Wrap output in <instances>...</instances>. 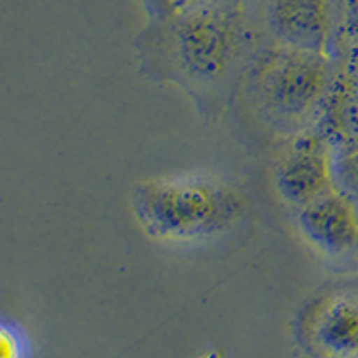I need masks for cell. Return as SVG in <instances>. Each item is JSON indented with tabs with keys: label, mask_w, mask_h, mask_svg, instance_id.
<instances>
[{
	"label": "cell",
	"mask_w": 358,
	"mask_h": 358,
	"mask_svg": "<svg viewBox=\"0 0 358 358\" xmlns=\"http://www.w3.org/2000/svg\"><path fill=\"white\" fill-rule=\"evenodd\" d=\"M131 208L143 233L155 241L192 244L233 228L244 215L245 201L213 176L176 174L136 185Z\"/></svg>",
	"instance_id": "1"
},
{
	"label": "cell",
	"mask_w": 358,
	"mask_h": 358,
	"mask_svg": "<svg viewBox=\"0 0 358 358\" xmlns=\"http://www.w3.org/2000/svg\"><path fill=\"white\" fill-rule=\"evenodd\" d=\"M257 94L274 117L299 120L312 113L328 92L324 56L283 47L262 59L255 69Z\"/></svg>",
	"instance_id": "2"
},
{
	"label": "cell",
	"mask_w": 358,
	"mask_h": 358,
	"mask_svg": "<svg viewBox=\"0 0 358 358\" xmlns=\"http://www.w3.org/2000/svg\"><path fill=\"white\" fill-rule=\"evenodd\" d=\"M241 49L238 31L220 11H199L178 29V56L181 66L201 81L222 78L235 63Z\"/></svg>",
	"instance_id": "3"
},
{
	"label": "cell",
	"mask_w": 358,
	"mask_h": 358,
	"mask_svg": "<svg viewBox=\"0 0 358 358\" xmlns=\"http://www.w3.org/2000/svg\"><path fill=\"white\" fill-rule=\"evenodd\" d=\"M297 224L306 241L328 257H344L358 248V204L337 188L299 208Z\"/></svg>",
	"instance_id": "4"
},
{
	"label": "cell",
	"mask_w": 358,
	"mask_h": 358,
	"mask_svg": "<svg viewBox=\"0 0 358 358\" xmlns=\"http://www.w3.org/2000/svg\"><path fill=\"white\" fill-rule=\"evenodd\" d=\"M331 159L324 140L303 134L294 142L276 169V187L287 203L297 208L334 190Z\"/></svg>",
	"instance_id": "5"
},
{
	"label": "cell",
	"mask_w": 358,
	"mask_h": 358,
	"mask_svg": "<svg viewBox=\"0 0 358 358\" xmlns=\"http://www.w3.org/2000/svg\"><path fill=\"white\" fill-rule=\"evenodd\" d=\"M271 27L287 47L324 56L330 38L326 0H273Z\"/></svg>",
	"instance_id": "6"
},
{
	"label": "cell",
	"mask_w": 358,
	"mask_h": 358,
	"mask_svg": "<svg viewBox=\"0 0 358 358\" xmlns=\"http://www.w3.org/2000/svg\"><path fill=\"white\" fill-rule=\"evenodd\" d=\"M313 342L330 358H358V297H330L313 321Z\"/></svg>",
	"instance_id": "7"
},
{
	"label": "cell",
	"mask_w": 358,
	"mask_h": 358,
	"mask_svg": "<svg viewBox=\"0 0 358 358\" xmlns=\"http://www.w3.org/2000/svg\"><path fill=\"white\" fill-rule=\"evenodd\" d=\"M0 358H29V341L17 322L2 321Z\"/></svg>",
	"instance_id": "8"
},
{
	"label": "cell",
	"mask_w": 358,
	"mask_h": 358,
	"mask_svg": "<svg viewBox=\"0 0 358 358\" xmlns=\"http://www.w3.org/2000/svg\"><path fill=\"white\" fill-rule=\"evenodd\" d=\"M346 31L358 40V0H346Z\"/></svg>",
	"instance_id": "9"
},
{
	"label": "cell",
	"mask_w": 358,
	"mask_h": 358,
	"mask_svg": "<svg viewBox=\"0 0 358 358\" xmlns=\"http://www.w3.org/2000/svg\"><path fill=\"white\" fill-rule=\"evenodd\" d=\"M151 2L159 15H162V13H167L171 8H174V0H151Z\"/></svg>",
	"instance_id": "10"
},
{
	"label": "cell",
	"mask_w": 358,
	"mask_h": 358,
	"mask_svg": "<svg viewBox=\"0 0 358 358\" xmlns=\"http://www.w3.org/2000/svg\"><path fill=\"white\" fill-rule=\"evenodd\" d=\"M203 2V0H174V8L179 9H185V8H190V6H196Z\"/></svg>",
	"instance_id": "11"
}]
</instances>
